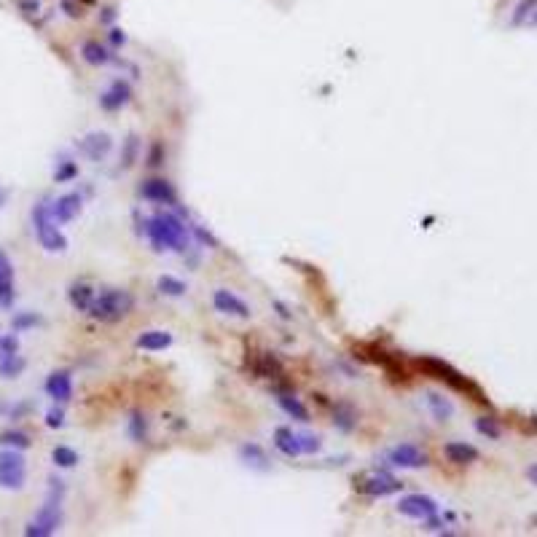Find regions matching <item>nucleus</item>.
<instances>
[{
  "mask_svg": "<svg viewBox=\"0 0 537 537\" xmlns=\"http://www.w3.org/2000/svg\"><path fill=\"white\" fill-rule=\"evenodd\" d=\"M398 513L414 521H425L438 513V502L427 495H406L398 500Z\"/></svg>",
  "mask_w": 537,
  "mask_h": 537,
  "instance_id": "8",
  "label": "nucleus"
},
{
  "mask_svg": "<svg viewBox=\"0 0 537 537\" xmlns=\"http://www.w3.org/2000/svg\"><path fill=\"white\" fill-rule=\"evenodd\" d=\"M6 202H8V191H6V188L0 186V207L6 205Z\"/></svg>",
  "mask_w": 537,
  "mask_h": 537,
  "instance_id": "46",
  "label": "nucleus"
},
{
  "mask_svg": "<svg viewBox=\"0 0 537 537\" xmlns=\"http://www.w3.org/2000/svg\"><path fill=\"white\" fill-rule=\"evenodd\" d=\"M140 350L148 352H162L167 347H172V333L169 331H143L135 341Z\"/></svg>",
  "mask_w": 537,
  "mask_h": 537,
  "instance_id": "23",
  "label": "nucleus"
},
{
  "mask_svg": "<svg viewBox=\"0 0 537 537\" xmlns=\"http://www.w3.org/2000/svg\"><path fill=\"white\" fill-rule=\"evenodd\" d=\"M43 323L41 314H35V312H17L14 314V320H11V325H14V331H33V328H38Z\"/></svg>",
  "mask_w": 537,
  "mask_h": 537,
  "instance_id": "33",
  "label": "nucleus"
},
{
  "mask_svg": "<svg viewBox=\"0 0 537 537\" xmlns=\"http://www.w3.org/2000/svg\"><path fill=\"white\" fill-rule=\"evenodd\" d=\"M129 100H132V86H129V81L116 78V81L110 83L103 94H100V108L108 110V113H113V110H121Z\"/></svg>",
  "mask_w": 537,
  "mask_h": 537,
  "instance_id": "12",
  "label": "nucleus"
},
{
  "mask_svg": "<svg viewBox=\"0 0 537 537\" xmlns=\"http://www.w3.org/2000/svg\"><path fill=\"white\" fill-rule=\"evenodd\" d=\"M19 352V339L14 333H0V360Z\"/></svg>",
  "mask_w": 537,
  "mask_h": 537,
  "instance_id": "38",
  "label": "nucleus"
},
{
  "mask_svg": "<svg viewBox=\"0 0 537 537\" xmlns=\"http://www.w3.org/2000/svg\"><path fill=\"white\" fill-rule=\"evenodd\" d=\"M73 178H78V164H76V162H70V159L57 162V169H54V180H57V183H70Z\"/></svg>",
  "mask_w": 537,
  "mask_h": 537,
  "instance_id": "34",
  "label": "nucleus"
},
{
  "mask_svg": "<svg viewBox=\"0 0 537 537\" xmlns=\"http://www.w3.org/2000/svg\"><path fill=\"white\" fill-rule=\"evenodd\" d=\"M22 8H27V14H35V11H38V3H33V0H24V3H22Z\"/></svg>",
  "mask_w": 537,
  "mask_h": 537,
  "instance_id": "44",
  "label": "nucleus"
},
{
  "mask_svg": "<svg viewBox=\"0 0 537 537\" xmlns=\"http://www.w3.org/2000/svg\"><path fill=\"white\" fill-rule=\"evenodd\" d=\"M137 156H140V137L137 135H129L121 145V167L129 169V167L137 162Z\"/></svg>",
  "mask_w": 537,
  "mask_h": 537,
  "instance_id": "30",
  "label": "nucleus"
},
{
  "mask_svg": "<svg viewBox=\"0 0 537 537\" xmlns=\"http://www.w3.org/2000/svg\"><path fill=\"white\" fill-rule=\"evenodd\" d=\"M298 443H301V454H317L323 449V438L312 433H298Z\"/></svg>",
  "mask_w": 537,
  "mask_h": 537,
  "instance_id": "37",
  "label": "nucleus"
},
{
  "mask_svg": "<svg viewBox=\"0 0 537 537\" xmlns=\"http://www.w3.org/2000/svg\"><path fill=\"white\" fill-rule=\"evenodd\" d=\"M24 368H27V360L22 357L19 352L11 355V357H3L0 360V379H17V376H22Z\"/></svg>",
  "mask_w": 537,
  "mask_h": 537,
  "instance_id": "28",
  "label": "nucleus"
},
{
  "mask_svg": "<svg viewBox=\"0 0 537 537\" xmlns=\"http://www.w3.org/2000/svg\"><path fill=\"white\" fill-rule=\"evenodd\" d=\"M162 156H164V148L156 143L153 148H151V153H148V164H151V167H159V164H162Z\"/></svg>",
  "mask_w": 537,
  "mask_h": 537,
  "instance_id": "41",
  "label": "nucleus"
},
{
  "mask_svg": "<svg viewBox=\"0 0 537 537\" xmlns=\"http://www.w3.org/2000/svg\"><path fill=\"white\" fill-rule=\"evenodd\" d=\"M239 457H242L245 465L255 468V470H266L268 468V457L258 443H245V446L239 449Z\"/></svg>",
  "mask_w": 537,
  "mask_h": 537,
  "instance_id": "26",
  "label": "nucleus"
},
{
  "mask_svg": "<svg viewBox=\"0 0 537 537\" xmlns=\"http://www.w3.org/2000/svg\"><path fill=\"white\" fill-rule=\"evenodd\" d=\"M103 11H105V14H103V22H110L113 17H116V11H113V8H103Z\"/></svg>",
  "mask_w": 537,
  "mask_h": 537,
  "instance_id": "45",
  "label": "nucleus"
},
{
  "mask_svg": "<svg viewBox=\"0 0 537 537\" xmlns=\"http://www.w3.org/2000/svg\"><path fill=\"white\" fill-rule=\"evenodd\" d=\"M110 41H113V46H124L126 43V35H124V30H110Z\"/></svg>",
  "mask_w": 537,
  "mask_h": 537,
  "instance_id": "42",
  "label": "nucleus"
},
{
  "mask_svg": "<svg viewBox=\"0 0 537 537\" xmlns=\"http://www.w3.org/2000/svg\"><path fill=\"white\" fill-rule=\"evenodd\" d=\"M135 309V296L124 288H105L94 293V301L86 314H92L100 323H119Z\"/></svg>",
  "mask_w": 537,
  "mask_h": 537,
  "instance_id": "4",
  "label": "nucleus"
},
{
  "mask_svg": "<svg viewBox=\"0 0 537 537\" xmlns=\"http://www.w3.org/2000/svg\"><path fill=\"white\" fill-rule=\"evenodd\" d=\"M333 427L341 430V433H352L357 427V409L350 400H339L333 406Z\"/></svg>",
  "mask_w": 537,
  "mask_h": 537,
  "instance_id": "19",
  "label": "nucleus"
},
{
  "mask_svg": "<svg viewBox=\"0 0 537 537\" xmlns=\"http://www.w3.org/2000/svg\"><path fill=\"white\" fill-rule=\"evenodd\" d=\"M186 226H188V231H191V234H194V237L205 245V248H218V239H215V237H212L205 226H199V223H188V221H186Z\"/></svg>",
  "mask_w": 537,
  "mask_h": 537,
  "instance_id": "39",
  "label": "nucleus"
},
{
  "mask_svg": "<svg viewBox=\"0 0 537 537\" xmlns=\"http://www.w3.org/2000/svg\"><path fill=\"white\" fill-rule=\"evenodd\" d=\"M387 462H390L393 468L416 470V468H425L430 459H427V454H425L419 446H414V443H398V446H393V449L387 452Z\"/></svg>",
  "mask_w": 537,
  "mask_h": 537,
  "instance_id": "9",
  "label": "nucleus"
},
{
  "mask_svg": "<svg viewBox=\"0 0 537 537\" xmlns=\"http://www.w3.org/2000/svg\"><path fill=\"white\" fill-rule=\"evenodd\" d=\"M81 207H83L81 194H65V196L54 199V202L49 205V212H51V218H54L57 223H70L73 218L81 215Z\"/></svg>",
  "mask_w": 537,
  "mask_h": 537,
  "instance_id": "13",
  "label": "nucleus"
},
{
  "mask_svg": "<svg viewBox=\"0 0 537 537\" xmlns=\"http://www.w3.org/2000/svg\"><path fill=\"white\" fill-rule=\"evenodd\" d=\"M46 395L54 403H67L73 398V376L70 371H54L46 379Z\"/></svg>",
  "mask_w": 537,
  "mask_h": 537,
  "instance_id": "15",
  "label": "nucleus"
},
{
  "mask_svg": "<svg viewBox=\"0 0 537 537\" xmlns=\"http://www.w3.org/2000/svg\"><path fill=\"white\" fill-rule=\"evenodd\" d=\"M156 290H159L162 296H169V298H180V296H186L188 293V285L183 280L172 277V274H162V277L156 280Z\"/></svg>",
  "mask_w": 537,
  "mask_h": 537,
  "instance_id": "27",
  "label": "nucleus"
},
{
  "mask_svg": "<svg viewBox=\"0 0 537 537\" xmlns=\"http://www.w3.org/2000/svg\"><path fill=\"white\" fill-rule=\"evenodd\" d=\"M535 11H537V0H521L516 6V11H513V17H511V24H513V27H516V24H524Z\"/></svg>",
  "mask_w": 537,
  "mask_h": 537,
  "instance_id": "35",
  "label": "nucleus"
},
{
  "mask_svg": "<svg viewBox=\"0 0 537 537\" xmlns=\"http://www.w3.org/2000/svg\"><path fill=\"white\" fill-rule=\"evenodd\" d=\"M143 231L145 237L151 239L153 250H178L183 253L191 245V231L186 226V218L169 212V210H162L156 215H151L148 221H143Z\"/></svg>",
  "mask_w": 537,
  "mask_h": 537,
  "instance_id": "1",
  "label": "nucleus"
},
{
  "mask_svg": "<svg viewBox=\"0 0 537 537\" xmlns=\"http://www.w3.org/2000/svg\"><path fill=\"white\" fill-rule=\"evenodd\" d=\"M33 228L46 253H65L67 250V237L60 231V223L51 218L49 202H38L33 207Z\"/></svg>",
  "mask_w": 537,
  "mask_h": 537,
  "instance_id": "5",
  "label": "nucleus"
},
{
  "mask_svg": "<svg viewBox=\"0 0 537 537\" xmlns=\"http://www.w3.org/2000/svg\"><path fill=\"white\" fill-rule=\"evenodd\" d=\"M51 462H54L57 468H76V465H78V452L70 449V446H54Z\"/></svg>",
  "mask_w": 537,
  "mask_h": 537,
  "instance_id": "31",
  "label": "nucleus"
},
{
  "mask_svg": "<svg viewBox=\"0 0 537 537\" xmlns=\"http://www.w3.org/2000/svg\"><path fill=\"white\" fill-rule=\"evenodd\" d=\"M81 57H83V62L94 65V67L113 62V54H110V49H108V46H103L100 41H86V43H83V46H81Z\"/></svg>",
  "mask_w": 537,
  "mask_h": 537,
  "instance_id": "25",
  "label": "nucleus"
},
{
  "mask_svg": "<svg viewBox=\"0 0 537 537\" xmlns=\"http://www.w3.org/2000/svg\"><path fill=\"white\" fill-rule=\"evenodd\" d=\"M67 301H70V307L76 312H89L92 307V301H94V288L92 285H86V282H73L70 288H67Z\"/></svg>",
  "mask_w": 537,
  "mask_h": 537,
  "instance_id": "22",
  "label": "nucleus"
},
{
  "mask_svg": "<svg viewBox=\"0 0 537 537\" xmlns=\"http://www.w3.org/2000/svg\"><path fill=\"white\" fill-rule=\"evenodd\" d=\"M248 366L258 379H277V376H282V363L271 352H255L253 357H248Z\"/></svg>",
  "mask_w": 537,
  "mask_h": 537,
  "instance_id": "16",
  "label": "nucleus"
},
{
  "mask_svg": "<svg viewBox=\"0 0 537 537\" xmlns=\"http://www.w3.org/2000/svg\"><path fill=\"white\" fill-rule=\"evenodd\" d=\"M527 478H529V484H535V486H537V462L527 468Z\"/></svg>",
  "mask_w": 537,
  "mask_h": 537,
  "instance_id": "43",
  "label": "nucleus"
},
{
  "mask_svg": "<svg viewBox=\"0 0 537 537\" xmlns=\"http://www.w3.org/2000/svg\"><path fill=\"white\" fill-rule=\"evenodd\" d=\"M529 22H532V24H535V27H537V11H535V14H532V17H529Z\"/></svg>",
  "mask_w": 537,
  "mask_h": 537,
  "instance_id": "47",
  "label": "nucleus"
},
{
  "mask_svg": "<svg viewBox=\"0 0 537 537\" xmlns=\"http://www.w3.org/2000/svg\"><path fill=\"white\" fill-rule=\"evenodd\" d=\"M81 153L86 159H92V162H100L105 159L108 153H110V148H113V137L108 135V132H89L86 137L81 140Z\"/></svg>",
  "mask_w": 537,
  "mask_h": 537,
  "instance_id": "14",
  "label": "nucleus"
},
{
  "mask_svg": "<svg viewBox=\"0 0 537 537\" xmlns=\"http://www.w3.org/2000/svg\"><path fill=\"white\" fill-rule=\"evenodd\" d=\"M355 486H357V492H363L368 497H390L403 489V484L393 473H387V470L360 475V478H355Z\"/></svg>",
  "mask_w": 537,
  "mask_h": 537,
  "instance_id": "7",
  "label": "nucleus"
},
{
  "mask_svg": "<svg viewBox=\"0 0 537 537\" xmlns=\"http://www.w3.org/2000/svg\"><path fill=\"white\" fill-rule=\"evenodd\" d=\"M212 307L221 312V314H228V317H239V320H248L253 309H250L248 304L237 296V293H231L226 288H218L212 293Z\"/></svg>",
  "mask_w": 537,
  "mask_h": 537,
  "instance_id": "10",
  "label": "nucleus"
},
{
  "mask_svg": "<svg viewBox=\"0 0 537 537\" xmlns=\"http://www.w3.org/2000/svg\"><path fill=\"white\" fill-rule=\"evenodd\" d=\"M274 446H277V452H282L285 457H301L298 433H293V427H288V425L274 430Z\"/></svg>",
  "mask_w": 537,
  "mask_h": 537,
  "instance_id": "21",
  "label": "nucleus"
},
{
  "mask_svg": "<svg viewBox=\"0 0 537 537\" xmlns=\"http://www.w3.org/2000/svg\"><path fill=\"white\" fill-rule=\"evenodd\" d=\"M27 481V462L19 449H0V489L19 492Z\"/></svg>",
  "mask_w": 537,
  "mask_h": 537,
  "instance_id": "6",
  "label": "nucleus"
},
{
  "mask_svg": "<svg viewBox=\"0 0 537 537\" xmlns=\"http://www.w3.org/2000/svg\"><path fill=\"white\" fill-rule=\"evenodd\" d=\"M129 438L135 443H143L148 441V416L143 411H135L129 416Z\"/></svg>",
  "mask_w": 537,
  "mask_h": 537,
  "instance_id": "29",
  "label": "nucleus"
},
{
  "mask_svg": "<svg viewBox=\"0 0 537 537\" xmlns=\"http://www.w3.org/2000/svg\"><path fill=\"white\" fill-rule=\"evenodd\" d=\"M274 398H277V406L282 409V411L288 414L290 419H296V422H301V425H307L309 422V409L296 398L293 393H285V390H274Z\"/></svg>",
  "mask_w": 537,
  "mask_h": 537,
  "instance_id": "18",
  "label": "nucleus"
},
{
  "mask_svg": "<svg viewBox=\"0 0 537 537\" xmlns=\"http://www.w3.org/2000/svg\"><path fill=\"white\" fill-rule=\"evenodd\" d=\"M416 366L427 373V376H433V379H438V382L449 384L454 393L468 395V398H473V400H478V403H489V400H486V395H484V390H481L475 382H470L465 373L457 371L454 366H449L446 360H441V357H419V363H416Z\"/></svg>",
  "mask_w": 537,
  "mask_h": 537,
  "instance_id": "3",
  "label": "nucleus"
},
{
  "mask_svg": "<svg viewBox=\"0 0 537 537\" xmlns=\"http://www.w3.org/2000/svg\"><path fill=\"white\" fill-rule=\"evenodd\" d=\"M140 196L148 202H156V205H178V194L169 180L164 178H148L140 186Z\"/></svg>",
  "mask_w": 537,
  "mask_h": 537,
  "instance_id": "11",
  "label": "nucleus"
},
{
  "mask_svg": "<svg viewBox=\"0 0 537 537\" xmlns=\"http://www.w3.org/2000/svg\"><path fill=\"white\" fill-rule=\"evenodd\" d=\"M443 454L454 465H473L478 459V449L470 446V443H465V441H452V443L443 446Z\"/></svg>",
  "mask_w": 537,
  "mask_h": 537,
  "instance_id": "20",
  "label": "nucleus"
},
{
  "mask_svg": "<svg viewBox=\"0 0 537 537\" xmlns=\"http://www.w3.org/2000/svg\"><path fill=\"white\" fill-rule=\"evenodd\" d=\"M46 425H49V427H54V430H57V427H62V425H65V411L60 409V406L49 409V414H46Z\"/></svg>",
  "mask_w": 537,
  "mask_h": 537,
  "instance_id": "40",
  "label": "nucleus"
},
{
  "mask_svg": "<svg viewBox=\"0 0 537 537\" xmlns=\"http://www.w3.org/2000/svg\"><path fill=\"white\" fill-rule=\"evenodd\" d=\"M14 264L11 258L0 250V307H11L14 304Z\"/></svg>",
  "mask_w": 537,
  "mask_h": 537,
  "instance_id": "17",
  "label": "nucleus"
},
{
  "mask_svg": "<svg viewBox=\"0 0 537 537\" xmlns=\"http://www.w3.org/2000/svg\"><path fill=\"white\" fill-rule=\"evenodd\" d=\"M30 435L22 433V430H6V433H0V446H8V449H30Z\"/></svg>",
  "mask_w": 537,
  "mask_h": 537,
  "instance_id": "32",
  "label": "nucleus"
},
{
  "mask_svg": "<svg viewBox=\"0 0 537 537\" xmlns=\"http://www.w3.org/2000/svg\"><path fill=\"white\" fill-rule=\"evenodd\" d=\"M425 403H427V409H430L435 422H449V419L454 416V406H452V400H449V398H443L441 393H427L425 395Z\"/></svg>",
  "mask_w": 537,
  "mask_h": 537,
  "instance_id": "24",
  "label": "nucleus"
},
{
  "mask_svg": "<svg viewBox=\"0 0 537 537\" xmlns=\"http://www.w3.org/2000/svg\"><path fill=\"white\" fill-rule=\"evenodd\" d=\"M62 500H65V481L60 478H49V495L46 502L41 505V511L33 516V521L24 527L27 537H49L54 535L62 527Z\"/></svg>",
  "mask_w": 537,
  "mask_h": 537,
  "instance_id": "2",
  "label": "nucleus"
},
{
  "mask_svg": "<svg viewBox=\"0 0 537 537\" xmlns=\"http://www.w3.org/2000/svg\"><path fill=\"white\" fill-rule=\"evenodd\" d=\"M475 430L481 435H486V438H492V441H497V438L502 435L500 425H497L492 416H478V419H475Z\"/></svg>",
  "mask_w": 537,
  "mask_h": 537,
  "instance_id": "36",
  "label": "nucleus"
}]
</instances>
